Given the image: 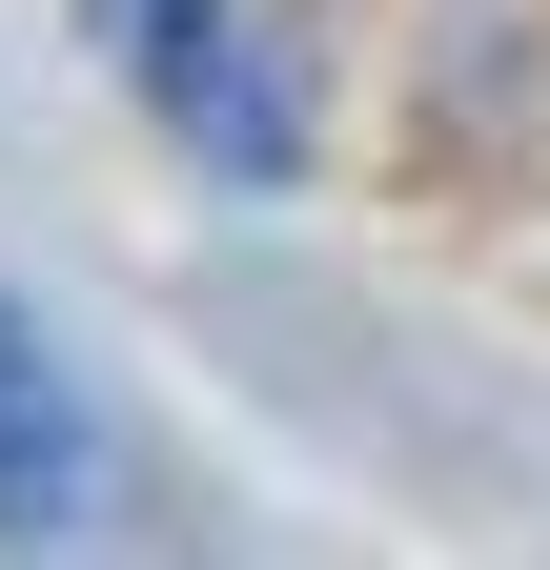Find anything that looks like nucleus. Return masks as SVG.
Here are the masks:
<instances>
[{
	"label": "nucleus",
	"instance_id": "obj_1",
	"mask_svg": "<svg viewBox=\"0 0 550 570\" xmlns=\"http://www.w3.org/2000/svg\"><path fill=\"white\" fill-rule=\"evenodd\" d=\"M82 510V387H61V346L0 306V550Z\"/></svg>",
	"mask_w": 550,
	"mask_h": 570
}]
</instances>
